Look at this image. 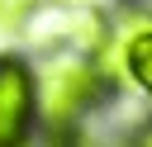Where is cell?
<instances>
[{
    "label": "cell",
    "instance_id": "obj_4",
    "mask_svg": "<svg viewBox=\"0 0 152 147\" xmlns=\"http://www.w3.org/2000/svg\"><path fill=\"white\" fill-rule=\"evenodd\" d=\"M124 71L133 76L138 90L152 95V28H138V33H124Z\"/></svg>",
    "mask_w": 152,
    "mask_h": 147
},
{
    "label": "cell",
    "instance_id": "obj_2",
    "mask_svg": "<svg viewBox=\"0 0 152 147\" xmlns=\"http://www.w3.org/2000/svg\"><path fill=\"white\" fill-rule=\"evenodd\" d=\"M19 33L33 47H76V52H90V57L114 38L109 19L95 5H66V0H33Z\"/></svg>",
    "mask_w": 152,
    "mask_h": 147
},
{
    "label": "cell",
    "instance_id": "obj_5",
    "mask_svg": "<svg viewBox=\"0 0 152 147\" xmlns=\"http://www.w3.org/2000/svg\"><path fill=\"white\" fill-rule=\"evenodd\" d=\"M28 5H33V0H0V28H5V33H19Z\"/></svg>",
    "mask_w": 152,
    "mask_h": 147
},
{
    "label": "cell",
    "instance_id": "obj_3",
    "mask_svg": "<svg viewBox=\"0 0 152 147\" xmlns=\"http://www.w3.org/2000/svg\"><path fill=\"white\" fill-rule=\"evenodd\" d=\"M38 119V85L33 66L14 52L0 57V142H24Z\"/></svg>",
    "mask_w": 152,
    "mask_h": 147
},
{
    "label": "cell",
    "instance_id": "obj_6",
    "mask_svg": "<svg viewBox=\"0 0 152 147\" xmlns=\"http://www.w3.org/2000/svg\"><path fill=\"white\" fill-rule=\"evenodd\" d=\"M147 142H152V128H147Z\"/></svg>",
    "mask_w": 152,
    "mask_h": 147
},
{
    "label": "cell",
    "instance_id": "obj_1",
    "mask_svg": "<svg viewBox=\"0 0 152 147\" xmlns=\"http://www.w3.org/2000/svg\"><path fill=\"white\" fill-rule=\"evenodd\" d=\"M33 85H38V119L52 133L76 128L114 90V81L100 71V62L90 52H76V47H52V57L38 66Z\"/></svg>",
    "mask_w": 152,
    "mask_h": 147
}]
</instances>
